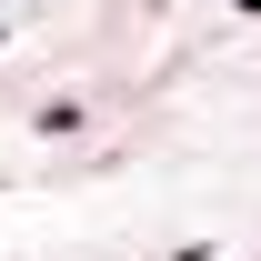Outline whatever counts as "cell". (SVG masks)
I'll list each match as a JSON object with an SVG mask.
<instances>
[{"instance_id":"6da1fadb","label":"cell","mask_w":261,"mask_h":261,"mask_svg":"<svg viewBox=\"0 0 261 261\" xmlns=\"http://www.w3.org/2000/svg\"><path fill=\"white\" fill-rule=\"evenodd\" d=\"M231 10H261V0H231Z\"/></svg>"}]
</instances>
